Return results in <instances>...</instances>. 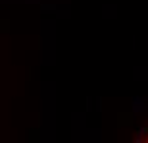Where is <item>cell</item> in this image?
<instances>
[{"instance_id":"cell-1","label":"cell","mask_w":148,"mask_h":143,"mask_svg":"<svg viewBox=\"0 0 148 143\" xmlns=\"http://www.w3.org/2000/svg\"><path fill=\"white\" fill-rule=\"evenodd\" d=\"M138 139H146V141H148V130H146V132H143V137H138Z\"/></svg>"}]
</instances>
